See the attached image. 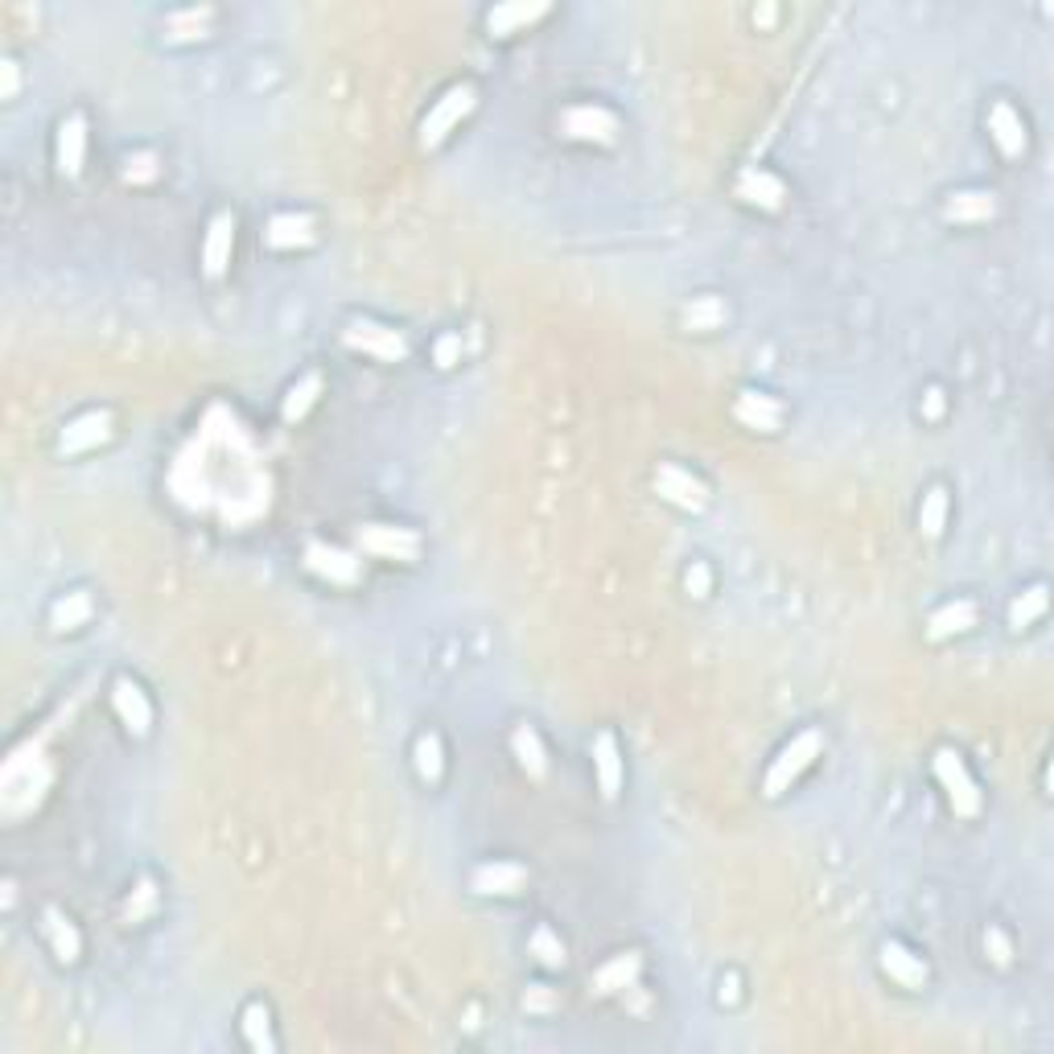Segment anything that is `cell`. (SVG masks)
Listing matches in <instances>:
<instances>
[{"instance_id":"6da1fadb","label":"cell","mask_w":1054,"mask_h":1054,"mask_svg":"<svg viewBox=\"0 0 1054 1054\" xmlns=\"http://www.w3.org/2000/svg\"><path fill=\"white\" fill-rule=\"evenodd\" d=\"M169 486L190 507H219L231 523H243L268 507V478L259 474L240 421L222 408L206 416L198 441L178 458Z\"/></svg>"},{"instance_id":"7a4b0ae2","label":"cell","mask_w":1054,"mask_h":1054,"mask_svg":"<svg viewBox=\"0 0 1054 1054\" xmlns=\"http://www.w3.org/2000/svg\"><path fill=\"white\" fill-rule=\"evenodd\" d=\"M46 787H50V766H46L37 746L17 750L0 771V799H4V812L9 815H21L25 808H34Z\"/></svg>"},{"instance_id":"3957f363","label":"cell","mask_w":1054,"mask_h":1054,"mask_svg":"<svg viewBox=\"0 0 1054 1054\" xmlns=\"http://www.w3.org/2000/svg\"><path fill=\"white\" fill-rule=\"evenodd\" d=\"M931 766H935L940 787L947 791L952 812L964 815V820H972V815L981 812V787H977V778L968 775V766H964V759L956 754V750H940Z\"/></svg>"},{"instance_id":"277c9868","label":"cell","mask_w":1054,"mask_h":1054,"mask_svg":"<svg viewBox=\"0 0 1054 1054\" xmlns=\"http://www.w3.org/2000/svg\"><path fill=\"white\" fill-rule=\"evenodd\" d=\"M820 746H824V734H820V729H803L799 738H791V746H783V754L771 762V775H766V796L771 799L783 796V791H787V787H791V783H796V778L815 762Z\"/></svg>"},{"instance_id":"5b68a950","label":"cell","mask_w":1054,"mask_h":1054,"mask_svg":"<svg viewBox=\"0 0 1054 1054\" xmlns=\"http://www.w3.org/2000/svg\"><path fill=\"white\" fill-rule=\"evenodd\" d=\"M342 342L363 354H375V359H384V363H400V359L408 354L404 334L391 330V326H379V322H351V326L342 330Z\"/></svg>"},{"instance_id":"8992f818","label":"cell","mask_w":1054,"mask_h":1054,"mask_svg":"<svg viewBox=\"0 0 1054 1054\" xmlns=\"http://www.w3.org/2000/svg\"><path fill=\"white\" fill-rule=\"evenodd\" d=\"M560 129L573 141H590V145H614L618 141V116L597 104H577L560 116Z\"/></svg>"},{"instance_id":"52a82bcc","label":"cell","mask_w":1054,"mask_h":1054,"mask_svg":"<svg viewBox=\"0 0 1054 1054\" xmlns=\"http://www.w3.org/2000/svg\"><path fill=\"white\" fill-rule=\"evenodd\" d=\"M470 108H474V87H470V83L449 87V92L433 104V111L425 116V124H421V145H441L445 132H453V124H458Z\"/></svg>"},{"instance_id":"ba28073f","label":"cell","mask_w":1054,"mask_h":1054,"mask_svg":"<svg viewBox=\"0 0 1054 1054\" xmlns=\"http://www.w3.org/2000/svg\"><path fill=\"white\" fill-rule=\"evenodd\" d=\"M359 544L375 556H388V560H416L421 556V536L412 528H391V523L359 528Z\"/></svg>"},{"instance_id":"9c48e42d","label":"cell","mask_w":1054,"mask_h":1054,"mask_svg":"<svg viewBox=\"0 0 1054 1054\" xmlns=\"http://www.w3.org/2000/svg\"><path fill=\"white\" fill-rule=\"evenodd\" d=\"M655 490H659L667 502L685 507V511H701L704 502H708L704 482L692 478L685 465H676V462H659V470H655Z\"/></svg>"},{"instance_id":"30bf717a","label":"cell","mask_w":1054,"mask_h":1054,"mask_svg":"<svg viewBox=\"0 0 1054 1054\" xmlns=\"http://www.w3.org/2000/svg\"><path fill=\"white\" fill-rule=\"evenodd\" d=\"M470 886L486 894V898H511L519 889L528 886V870L516 865V861H490V865H478Z\"/></svg>"},{"instance_id":"8fae6325","label":"cell","mask_w":1054,"mask_h":1054,"mask_svg":"<svg viewBox=\"0 0 1054 1054\" xmlns=\"http://www.w3.org/2000/svg\"><path fill=\"white\" fill-rule=\"evenodd\" d=\"M231 247H235V219L231 215H215L210 227H206V243H203V272L210 280L227 272Z\"/></svg>"},{"instance_id":"7c38bea8","label":"cell","mask_w":1054,"mask_h":1054,"mask_svg":"<svg viewBox=\"0 0 1054 1054\" xmlns=\"http://www.w3.org/2000/svg\"><path fill=\"white\" fill-rule=\"evenodd\" d=\"M111 708H116V717L129 725V734H148V725H153V704H148V696L141 692V685H132V680H116V688H111Z\"/></svg>"},{"instance_id":"4fadbf2b","label":"cell","mask_w":1054,"mask_h":1054,"mask_svg":"<svg viewBox=\"0 0 1054 1054\" xmlns=\"http://www.w3.org/2000/svg\"><path fill=\"white\" fill-rule=\"evenodd\" d=\"M305 565L314 569L317 577H326L334 585H354L359 581V560L334 544H310L305 548Z\"/></svg>"},{"instance_id":"5bb4252c","label":"cell","mask_w":1054,"mask_h":1054,"mask_svg":"<svg viewBox=\"0 0 1054 1054\" xmlns=\"http://www.w3.org/2000/svg\"><path fill=\"white\" fill-rule=\"evenodd\" d=\"M108 433H111L108 412H83V416H74L71 425L62 428L58 449H62V453H87V449H95L99 441H108Z\"/></svg>"},{"instance_id":"9a60e30c","label":"cell","mask_w":1054,"mask_h":1054,"mask_svg":"<svg viewBox=\"0 0 1054 1054\" xmlns=\"http://www.w3.org/2000/svg\"><path fill=\"white\" fill-rule=\"evenodd\" d=\"M590 754H593V775H597L602 796L618 799V791H622V750H618L614 734H597L590 746Z\"/></svg>"},{"instance_id":"2e32d148","label":"cell","mask_w":1054,"mask_h":1054,"mask_svg":"<svg viewBox=\"0 0 1054 1054\" xmlns=\"http://www.w3.org/2000/svg\"><path fill=\"white\" fill-rule=\"evenodd\" d=\"M54 157H58V169H62L66 178H74V173L83 169V157H87V120H83V116H66V120L58 124Z\"/></svg>"},{"instance_id":"e0dca14e","label":"cell","mask_w":1054,"mask_h":1054,"mask_svg":"<svg viewBox=\"0 0 1054 1054\" xmlns=\"http://www.w3.org/2000/svg\"><path fill=\"white\" fill-rule=\"evenodd\" d=\"M738 198L759 210H778L787 203V185L778 182L771 169H746L738 178Z\"/></svg>"},{"instance_id":"ac0fdd59","label":"cell","mask_w":1054,"mask_h":1054,"mask_svg":"<svg viewBox=\"0 0 1054 1054\" xmlns=\"http://www.w3.org/2000/svg\"><path fill=\"white\" fill-rule=\"evenodd\" d=\"M989 136L997 141V148L1005 153V157H1021V153H1026V145H1030V136H1026V120H1021V116L1009 108V104H993V108H989Z\"/></svg>"},{"instance_id":"d6986e66","label":"cell","mask_w":1054,"mask_h":1054,"mask_svg":"<svg viewBox=\"0 0 1054 1054\" xmlns=\"http://www.w3.org/2000/svg\"><path fill=\"white\" fill-rule=\"evenodd\" d=\"M544 13H548L544 0H507V4H495V9L486 13V29H490L495 37H507V34H516V29H523V25L540 21Z\"/></svg>"},{"instance_id":"ffe728a7","label":"cell","mask_w":1054,"mask_h":1054,"mask_svg":"<svg viewBox=\"0 0 1054 1054\" xmlns=\"http://www.w3.org/2000/svg\"><path fill=\"white\" fill-rule=\"evenodd\" d=\"M734 416H738L746 428H759V433H775L783 425V404L762 396V391H741L738 404H734Z\"/></svg>"},{"instance_id":"44dd1931","label":"cell","mask_w":1054,"mask_h":1054,"mask_svg":"<svg viewBox=\"0 0 1054 1054\" xmlns=\"http://www.w3.org/2000/svg\"><path fill=\"white\" fill-rule=\"evenodd\" d=\"M882 972H886L894 984H902V989H923L926 984V964L902 944L882 947Z\"/></svg>"},{"instance_id":"7402d4cb","label":"cell","mask_w":1054,"mask_h":1054,"mask_svg":"<svg viewBox=\"0 0 1054 1054\" xmlns=\"http://www.w3.org/2000/svg\"><path fill=\"white\" fill-rule=\"evenodd\" d=\"M264 240H268V247H305V243H314V219L293 215V210L272 215L264 227Z\"/></svg>"},{"instance_id":"603a6c76","label":"cell","mask_w":1054,"mask_h":1054,"mask_svg":"<svg viewBox=\"0 0 1054 1054\" xmlns=\"http://www.w3.org/2000/svg\"><path fill=\"white\" fill-rule=\"evenodd\" d=\"M944 215L952 222H989L997 215V198L989 190H960L944 203Z\"/></svg>"},{"instance_id":"cb8c5ba5","label":"cell","mask_w":1054,"mask_h":1054,"mask_svg":"<svg viewBox=\"0 0 1054 1054\" xmlns=\"http://www.w3.org/2000/svg\"><path fill=\"white\" fill-rule=\"evenodd\" d=\"M977 627V606L972 602H947L940 610L931 614L926 622V634L931 639H952V634H964V630Z\"/></svg>"},{"instance_id":"d4e9b609","label":"cell","mask_w":1054,"mask_h":1054,"mask_svg":"<svg viewBox=\"0 0 1054 1054\" xmlns=\"http://www.w3.org/2000/svg\"><path fill=\"white\" fill-rule=\"evenodd\" d=\"M511 754H516L519 766L532 778L548 775V750H544V741H540V734L532 725H519L516 734H511Z\"/></svg>"},{"instance_id":"484cf974","label":"cell","mask_w":1054,"mask_h":1054,"mask_svg":"<svg viewBox=\"0 0 1054 1054\" xmlns=\"http://www.w3.org/2000/svg\"><path fill=\"white\" fill-rule=\"evenodd\" d=\"M639 968H643V960L634 956V952H622V956H614L610 964H602L597 968V977H593V993H618V989H627V984H634V977H639Z\"/></svg>"},{"instance_id":"4316f807","label":"cell","mask_w":1054,"mask_h":1054,"mask_svg":"<svg viewBox=\"0 0 1054 1054\" xmlns=\"http://www.w3.org/2000/svg\"><path fill=\"white\" fill-rule=\"evenodd\" d=\"M725 317H729V305H725L722 296H696V301H688L685 305V326L696 334H708V330H722Z\"/></svg>"},{"instance_id":"83f0119b","label":"cell","mask_w":1054,"mask_h":1054,"mask_svg":"<svg viewBox=\"0 0 1054 1054\" xmlns=\"http://www.w3.org/2000/svg\"><path fill=\"white\" fill-rule=\"evenodd\" d=\"M46 935H50V947H54L58 960H62V964H74V960H78V952H83V940H78V931H74V923L66 919V914L50 910V914H46Z\"/></svg>"},{"instance_id":"f1b7e54d","label":"cell","mask_w":1054,"mask_h":1054,"mask_svg":"<svg viewBox=\"0 0 1054 1054\" xmlns=\"http://www.w3.org/2000/svg\"><path fill=\"white\" fill-rule=\"evenodd\" d=\"M92 597L83 590H74V593H66V597H58L54 606H50V627L54 630H78L87 618H92Z\"/></svg>"},{"instance_id":"f546056e","label":"cell","mask_w":1054,"mask_h":1054,"mask_svg":"<svg viewBox=\"0 0 1054 1054\" xmlns=\"http://www.w3.org/2000/svg\"><path fill=\"white\" fill-rule=\"evenodd\" d=\"M947 511H952V499H947L944 486H931L923 495V507H919V532L923 536H944L947 528Z\"/></svg>"},{"instance_id":"4dcf8cb0","label":"cell","mask_w":1054,"mask_h":1054,"mask_svg":"<svg viewBox=\"0 0 1054 1054\" xmlns=\"http://www.w3.org/2000/svg\"><path fill=\"white\" fill-rule=\"evenodd\" d=\"M317 396H322V375H317V371H310V375H305L301 384H293V388H289V396H284V421H289V425H293V421H301V416H305V412L317 404Z\"/></svg>"},{"instance_id":"1f68e13d","label":"cell","mask_w":1054,"mask_h":1054,"mask_svg":"<svg viewBox=\"0 0 1054 1054\" xmlns=\"http://www.w3.org/2000/svg\"><path fill=\"white\" fill-rule=\"evenodd\" d=\"M1042 614H1046V585H1030L1021 597H1014V606H1009V627L1014 630L1034 627Z\"/></svg>"},{"instance_id":"d6a6232c","label":"cell","mask_w":1054,"mask_h":1054,"mask_svg":"<svg viewBox=\"0 0 1054 1054\" xmlns=\"http://www.w3.org/2000/svg\"><path fill=\"white\" fill-rule=\"evenodd\" d=\"M243 1038H247L252 1051H272L277 1046L272 1042V1014L264 1005H247L243 1009Z\"/></svg>"},{"instance_id":"836d02e7","label":"cell","mask_w":1054,"mask_h":1054,"mask_svg":"<svg viewBox=\"0 0 1054 1054\" xmlns=\"http://www.w3.org/2000/svg\"><path fill=\"white\" fill-rule=\"evenodd\" d=\"M412 759H416V775L425 778V783H437L445 771L441 738H437V734H421V738H416V750H412Z\"/></svg>"},{"instance_id":"e575fe53","label":"cell","mask_w":1054,"mask_h":1054,"mask_svg":"<svg viewBox=\"0 0 1054 1054\" xmlns=\"http://www.w3.org/2000/svg\"><path fill=\"white\" fill-rule=\"evenodd\" d=\"M206 21H210V9H185V13H173L166 21V37L169 41H194L203 37Z\"/></svg>"},{"instance_id":"d590c367","label":"cell","mask_w":1054,"mask_h":1054,"mask_svg":"<svg viewBox=\"0 0 1054 1054\" xmlns=\"http://www.w3.org/2000/svg\"><path fill=\"white\" fill-rule=\"evenodd\" d=\"M532 956H536L544 968H565V960H569V956H565V944L556 940L553 926H536V931H532Z\"/></svg>"},{"instance_id":"8d00e7d4","label":"cell","mask_w":1054,"mask_h":1054,"mask_svg":"<svg viewBox=\"0 0 1054 1054\" xmlns=\"http://www.w3.org/2000/svg\"><path fill=\"white\" fill-rule=\"evenodd\" d=\"M157 178V157L153 153H132L129 161H124V182L132 185H145Z\"/></svg>"},{"instance_id":"74e56055","label":"cell","mask_w":1054,"mask_h":1054,"mask_svg":"<svg viewBox=\"0 0 1054 1054\" xmlns=\"http://www.w3.org/2000/svg\"><path fill=\"white\" fill-rule=\"evenodd\" d=\"M462 359V338L458 334H445V338H437V347H433V363L437 367H453Z\"/></svg>"},{"instance_id":"f35d334b","label":"cell","mask_w":1054,"mask_h":1054,"mask_svg":"<svg viewBox=\"0 0 1054 1054\" xmlns=\"http://www.w3.org/2000/svg\"><path fill=\"white\" fill-rule=\"evenodd\" d=\"M685 585L692 597H708V590H713V573H708L704 560H692V569L685 573Z\"/></svg>"},{"instance_id":"ab89813d","label":"cell","mask_w":1054,"mask_h":1054,"mask_svg":"<svg viewBox=\"0 0 1054 1054\" xmlns=\"http://www.w3.org/2000/svg\"><path fill=\"white\" fill-rule=\"evenodd\" d=\"M153 902H157V889H153V882H141L136 886V898H129V923H136V919H145L148 910H153Z\"/></svg>"},{"instance_id":"60d3db41","label":"cell","mask_w":1054,"mask_h":1054,"mask_svg":"<svg viewBox=\"0 0 1054 1054\" xmlns=\"http://www.w3.org/2000/svg\"><path fill=\"white\" fill-rule=\"evenodd\" d=\"M984 952L993 956V964H1009V956H1014V947H1009V940L1001 935L997 926H989V931H984Z\"/></svg>"},{"instance_id":"b9f144b4","label":"cell","mask_w":1054,"mask_h":1054,"mask_svg":"<svg viewBox=\"0 0 1054 1054\" xmlns=\"http://www.w3.org/2000/svg\"><path fill=\"white\" fill-rule=\"evenodd\" d=\"M923 416H926V421H940V416H944V391H940V388H931V391H926V400H923Z\"/></svg>"},{"instance_id":"7bdbcfd3","label":"cell","mask_w":1054,"mask_h":1054,"mask_svg":"<svg viewBox=\"0 0 1054 1054\" xmlns=\"http://www.w3.org/2000/svg\"><path fill=\"white\" fill-rule=\"evenodd\" d=\"M523 1005H528V1009H536V1014H540V1009H553V993H548V989H528Z\"/></svg>"},{"instance_id":"ee69618b","label":"cell","mask_w":1054,"mask_h":1054,"mask_svg":"<svg viewBox=\"0 0 1054 1054\" xmlns=\"http://www.w3.org/2000/svg\"><path fill=\"white\" fill-rule=\"evenodd\" d=\"M0 74H4V95H17V62H0Z\"/></svg>"},{"instance_id":"f6af8a7d","label":"cell","mask_w":1054,"mask_h":1054,"mask_svg":"<svg viewBox=\"0 0 1054 1054\" xmlns=\"http://www.w3.org/2000/svg\"><path fill=\"white\" fill-rule=\"evenodd\" d=\"M754 21H762V25H771V21H775V9H762V13H754Z\"/></svg>"}]
</instances>
